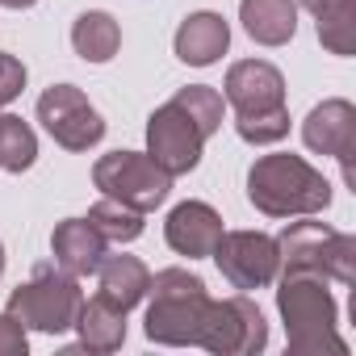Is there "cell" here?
I'll use <instances>...</instances> for the list:
<instances>
[{"label":"cell","instance_id":"1","mask_svg":"<svg viewBox=\"0 0 356 356\" xmlns=\"http://www.w3.org/2000/svg\"><path fill=\"white\" fill-rule=\"evenodd\" d=\"M248 202L268 218H310L331 206V181L302 155L277 151L248 168Z\"/></svg>","mask_w":356,"mask_h":356},{"label":"cell","instance_id":"2","mask_svg":"<svg viewBox=\"0 0 356 356\" xmlns=\"http://www.w3.org/2000/svg\"><path fill=\"white\" fill-rule=\"evenodd\" d=\"M277 310L289 331V356H348V343L335 335V298L327 289V277L318 273H277Z\"/></svg>","mask_w":356,"mask_h":356},{"label":"cell","instance_id":"3","mask_svg":"<svg viewBox=\"0 0 356 356\" xmlns=\"http://www.w3.org/2000/svg\"><path fill=\"white\" fill-rule=\"evenodd\" d=\"M147 293H151V306H147L143 331H147L151 343L185 348V343L197 339L202 310L210 302V289H206V281L197 273H189V268H159L147 281Z\"/></svg>","mask_w":356,"mask_h":356},{"label":"cell","instance_id":"4","mask_svg":"<svg viewBox=\"0 0 356 356\" xmlns=\"http://www.w3.org/2000/svg\"><path fill=\"white\" fill-rule=\"evenodd\" d=\"M80 302H84V293H80V277L63 273L59 264H38L34 277L9 293V314H13L26 331L63 335V331L76 327Z\"/></svg>","mask_w":356,"mask_h":356},{"label":"cell","instance_id":"5","mask_svg":"<svg viewBox=\"0 0 356 356\" xmlns=\"http://www.w3.org/2000/svg\"><path fill=\"white\" fill-rule=\"evenodd\" d=\"M281 273H318L339 285L356 281V239L327 222H293L277 239Z\"/></svg>","mask_w":356,"mask_h":356},{"label":"cell","instance_id":"6","mask_svg":"<svg viewBox=\"0 0 356 356\" xmlns=\"http://www.w3.org/2000/svg\"><path fill=\"white\" fill-rule=\"evenodd\" d=\"M92 185L105 197H113V202H122L138 214H151L168 202L172 176L147 151H109L92 163Z\"/></svg>","mask_w":356,"mask_h":356},{"label":"cell","instance_id":"7","mask_svg":"<svg viewBox=\"0 0 356 356\" xmlns=\"http://www.w3.org/2000/svg\"><path fill=\"white\" fill-rule=\"evenodd\" d=\"M193 343L214 352V356H256L268 348V323L248 293H235L222 302L210 298L202 310V327H197Z\"/></svg>","mask_w":356,"mask_h":356},{"label":"cell","instance_id":"8","mask_svg":"<svg viewBox=\"0 0 356 356\" xmlns=\"http://www.w3.org/2000/svg\"><path fill=\"white\" fill-rule=\"evenodd\" d=\"M38 122L63 151H88L105 138V122L76 84H51L38 97Z\"/></svg>","mask_w":356,"mask_h":356},{"label":"cell","instance_id":"9","mask_svg":"<svg viewBox=\"0 0 356 356\" xmlns=\"http://www.w3.org/2000/svg\"><path fill=\"white\" fill-rule=\"evenodd\" d=\"M214 264L235 289L248 293V289H264L277 281L281 252H277V239L264 231H222L214 248Z\"/></svg>","mask_w":356,"mask_h":356},{"label":"cell","instance_id":"10","mask_svg":"<svg viewBox=\"0 0 356 356\" xmlns=\"http://www.w3.org/2000/svg\"><path fill=\"white\" fill-rule=\"evenodd\" d=\"M202 147H206V134L185 118L181 105H159L151 118H147V155L168 172V176H185L202 163Z\"/></svg>","mask_w":356,"mask_h":356},{"label":"cell","instance_id":"11","mask_svg":"<svg viewBox=\"0 0 356 356\" xmlns=\"http://www.w3.org/2000/svg\"><path fill=\"white\" fill-rule=\"evenodd\" d=\"M302 138L310 151L331 155L343 163V181L352 185L356 172H352V155H356V105L343 97H331L323 105H314L302 122Z\"/></svg>","mask_w":356,"mask_h":356},{"label":"cell","instance_id":"12","mask_svg":"<svg viewBox=\"0 0 356 356\" xmlns=\"http://www.w3.org/2000/svg\"><path fill=\"white\" fill-rule=\"evenodd\" d=\"M163 239L176 256H189V260L214 256L222 239V214L206 202H181L163 222Z\"/></svg>","mask_w":356,"mask_h":356},{"label":"cell","instance_id":"13","mask_svg":"<svg viewBox=\"0 0 356 356\" xmlns=\"http://www.w3.org/2000/svg\"><path fill=\"white\" fill-rule=\"evenodd\" d=\"M227 105L235 113H260L285 105V76L264 59H239L227 72Z\"/></svg>","mask_w":356,"mask_h":356},{"label":"cell","instance_id":"14","mask_svg":"<svg viewBox=\"0 0 356 356\" xmlns=\"http://www.w3.org/2000/svg\"><path fill=\"white\" fill-rule=\"evenodd\" d=\"M51 252H55V264L72 277H92L109 252V239L88 222V218H67L55 227L51 235Z\"/></svg>","mask_w":356,"mask_h":356},{"label":"cell","instance_id":"15","mask_svg":"<svg viewBox=\"0 0 356 356\" xmlns=\"http://www.w3.org/2000/svg\"><path fill=\"white\" fill-rule=\"evenodd\" d=\"M231 47V26L218 13H189L176 30V59L189 67H210L227 55Z\"/></svg>","mask_w":356,"mask_h":356},{"label":"cell","instance_id":"16","mask_svg":"<svg viewBox=\"0 0 356 356\" xmlns=\"http://www.w3.org/2000/svg\"><path fill=\"white\" fill-rule=\"evenodd\" d=\"M239 22L260 47H285L298 34V0H239Z\"/></svg>","mask_w":356,"mask_h":356},{"label":"cell","instance_id":"17","mask_svg":"<svg viewBox=\"0 0 356 356\" xmlns=\"http://www.w3.org/2000/svg\"><path fill=\"white\" fill-rule=\"evenodd\" d=\"M147 281H151V273L138 256H109L105 252V260L97 268V285H101L97 293L105 302H113L118 310H126V314L147 298Z\"/></svg>","mask_w":356,"mask_h":356},{"label":"cell","instance_id":"18","mask_svg":"<svg viewBox=\"0 0 356 356\" xmlns=\"http://www.w3.org/2000/svg\"><path fill=\"white\" fill-rule=\"evenodd\" d=\"M76 331H80V348L84 352H118L126 343V310H118L113 302H105L97 293V298L80 302Z\"/></svg>","mask_w":356,"mask_h":356},{"label":"cell","instance_id":"19","mask_svg":"<svg viewBox=\"0 0 356 356\" xmlns=\"http://www.w3.org/2000/svg\"><path fill=\"white\" fill-rule=\"evenodd\" d=\"M72 47H76V55L84 63H109L118 55V47H122V26L101 9L80 13L76 26H72Z\"/></svg>","mask_w":356,"mask_h":356},{"label":"cell","instance_id":"20","mask_svg":"<svg viewBox=\"0 0 356 356\" xmlns=\"http://www.w3.org/2000/svg\"><path fill=\"white\" fill-rule=\"evenodd\" d=\"M172 105H181L185 109V118L210 138V134H218V126H222V113H227V101H222V92L218 88H210V84H189V88H181L172 97Z\"/></svg>","mask_w":356,"mask_h":356},{"label":"cell","instance_id":"21","mask_svg":"<svg viewBox=\"0 0 356 356\" xmlns=\"http://www.w3.org/2000/svg\"><path fill=\"white\" fill-rule=\"evenodd\" d=\"M34 159H38L34 130L13 113H0V168L5 172H26V168H34Z\"/></svg>","mask_w":356,"mask_h":356},{"label":"cell","instance_id":"22","mask_svg":"<svg viewBox=\"0 0 356 356\" xmlns=\"http://www.w3.org/2000/svg\"><path fill=\"white\" fill-rule=\"evenodd\" d=\"M318 42L331 55H352L356 51V0H335L331 9L318 13Z\"/></svg>","mask_w":356,"mask_h":356},{"label":"cell","instance_id":"23","mask_svg":"<svg viewBox=\"0 0 356 356\" xmlns=\"http://www.w3.org/2000/svg\"><path fill=\"white\" fill-rule=\"evenodd\" d=\"M88 222H92L109 243H130V239L143 235V214L130 210V206H122V202H113V197H101V202L88 210Z\"/></svg>","mask_w":356,"mask_h":356},{"label":"cell","instance_id":"24","mask_svg":"<svg viewBox=\"0 0 356 356\" xmlns=\"http://www.w3.org/2000/svg\"><path fill=\"white\" fill-rule=\"evenodd\" d=\"M235 130L243 143H256V147L281 143L289 134V109L277 105V109H260V113H235Z\"/></svg>","mask_w":356,"mask_h":356},{"label":"cell","instance_id":"25","mask_svg":"<svg viewBox=\"0 0 356 356\" xmlns=\"http://www.w3.org/2000/svg\"><path fill=\"white\" fill-rule=\"evenodd\" d=\"M22 88H26V63L9 51H0V105L17 101Z\"/></svg>","mask_w":356,"mask_h":356},{"label":"cell","instance_id":"26","mask_svg":"<svg viewBox=\"0 0 356 356\" xmlns=\"http://www.w3.org/2000/svg\"><path fill=\"white\" fill-rule=\"evenodd\" d=\"M26 348H30L26 327L5 310V314H0V356H26Z\"/></svg>","mask_w":356,"mask_h":356},{"label":"cell","instance_id":"27","mask_svg":"<svg viewBox=\"0 0 356 356\" xmlns=\"http://www.w3.org/2000/svg\"><path fill=\"white\" fill-rule=\"evenodd\" d=\"M298 5H302V9H310V13L318 17L323 9H331V5H335V0H298Z\"/></svg>","mask_w":356,"mask_h":356},{"label":"cell","instance_id":"28","mask_svg":"<svg viewBox=\"0 0 356 356\" xmlns=\"http://www.w3.org/2000/svg\"><path fill=\"white\" fill-rule=\"evenodd\" d=\"M5 9H30V5H38V0H0Z\"/></svg>","mask_w":356,"mask_h":356},{"label":"cell","instance_id":"29","mask_svg":"<svg viewBox=\"0 0 356 356\" xmlns=\"http://www.w3.org/2000/svg\"><path fill=\"white\" fill-rule=\"evenodd\" d=\"M0 273H5V243H0Z\"/></svg>","mask_w":356,"mask_h":356}]
</instances>
